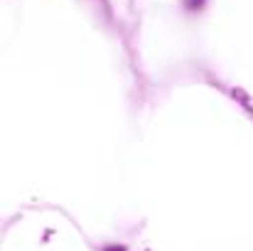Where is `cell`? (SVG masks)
<instances>
[{"label":"cell","mask_w":253,"mask_h":251,"mask_svg":"<svg viewBox=\"0 0 253 251\" xmlns=\"http://www.w3.org/2000/svg\"><path fill=\"white\" fill-rule=\"evenodd\" d=\"M103 251H126V249H123V247H118V244H113V247H106Z\"/></svg>","instance_id":"obj_1"}]
</instances>
